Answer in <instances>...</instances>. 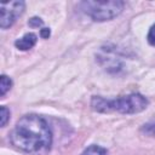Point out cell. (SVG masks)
Returning a JSON list of instances; mask_svg holds the SVG:
<instances>
[{
	"mask_svg": "<svg viewBox=\"0 0 155 155\" xmlns=\"http://www.w3.org/2000/svg\"><path fill=\"white\" fill-rule=\"evenodd\" d=\"M15 147L27 153H45L52 143V134L47 122L39 115L28 114L18 120L11 132Z\"/></svg>",
	"mask_w": 155,
	"mask_h": 155,
	"instance_id": "cell-1",
	"label": "cell"
},
{
	"mask_svg": "<svg viewBox=\"0 0 155 155\" xmlns=\"http://www.w3.org/2000/svg\"><path fill=\"white\" fill-rule=\"evenodd\" d=\"M91 105L96 111L99 113L119 111L122 114H134L147 108L148 99L139 93H132L113 101H108L102 97H93Z\"/></svg>",
	"mask_w": 155,
	"mask_h": 155,
	"instance_id": "cell-2",
	"label": "cell"
},
{
	"mask_svg": "<svg viewBox=\"0 0 155 155\" xmlns=\"http://www.w3.org/2000/svg\"><path fill=\"white\" fill-rule=\"evenodd\" d=\"M81 155H108V151H107V149H104L102 147L91 145L87 149H85Z\"/></svg>",
	"mask_w": 155,
	"mask_h": 155,
	"instance_id": "cell-6",
	"label": "cell"
},
{
	"mask_svg": "<svg viewBox=\"0 0 155 155\" xmlns=\"http://www.w3.org/2000/svg\"><path fill=\"white\" fill-rule=\"evenodd\" d=\"M8 116H10V111L6 107H1V120H0V126L4 127L8 120Z\"/></svg>",
	"mask_w": 155,
	"mask_h": 155,
	"instance_id": "cell-9",
	"label": "cell"
},
{
	"mask_svg": "<svg viewBox=\"0 0 155 155\" xmlns=\"http://www.w3.org/2000/svg\"><path fill=\"white\" fill-rule=\"evenodd\" d=\"M29 24H30L31 27H39V25L42 24V22L40 21V18H31L30 22H29Z\"/></svg>",
	"mask_w": 155,
	"mask_h": 155,
	"instance_id": "cell-11",
	"label": "cell"
},
{
	"mask_svg": "<svg viewBox=\"0 0 155 155\" xmlns=\"http://www.w3.org/2000/svg\"><path fill=\"white\" fill-rule=\"evenodd\" d=\"M148 42L151 46H155V24L150 28V30L148 33Z\"/></svg>",
	"mask_w": 155,
	"mask_h": 155,
	"instance_id": "cell-10",
	"label": "cell"
},
{
	"mask_svg": "<svg viewBox=\"0 0 155 155\" xmlns=\"http://www.w3.org/2000/svg\"><path fill=\"white\" fill-rule=\"evenodd\" d=\"M11 86H12L11 79L7 78L6 75H1V78H0V94H1V97L5 96V93L11 88Z\"/></svg>",
	"mask_w": 155,
	"mask_h": 155,
	"instance_id": "cell-7",
	"label": "cell"
},
{
	"mask_svg": "<svg viewBox=\"0 0 155 155\" xmlns=\"http://www.w3.org/2000/svg\"><path fill=\"white\" fill-rule=\"evenodd\" d=\"M36 40H38V39H36V35H35V34L28 33V34H25L23 38L16 40L15 45H16L17 48H19V50H22V51H27V50L31 48V47L36 44Z\"/></svg>",
	"mask_w": 155,
	"mask_h": 155,
	"instance_id": "cell-5",
	"label": "cell"
},
{
	"mask_svg": "<svg viewBox=\"0 0 155 155\" xmlns=\"http://www.w3.org/2000/svg\"><path fill=\"white\" fill-rule=\"evenodd\" d=\"M142 131L145 132L147 134L151 136V137H155V122H149V124L144 125Z\"/></svg>",
	"mask_w": 155,
	"mask_h": 155,
	"instance_id": "cell-8",
	"label": "cell"
},
{
	"mask_svg": "<svg viewBox=\"0 0 155 155\" xmlns=\"http://www.w3.org/2000/svg\"><path fill=\"white\" fill-rule=\"evenodd\" d=\"M50 35V30L48 29H41V36L42 38H48Z\"/></svg>",
	"mask_w": 155,
	"mask_h": 155,
	"instance_id": "cell-12",
	"label": "cell"
},
{
	"mask_svg": "<svg viewBox=\"0 0 155 155\" xmlns=\"http://www.w3.org/2000/svg\"><path fill=\"white\" fill-rule=\"evenodd\" d=\"M24 10V2L23 1H8V2H1L0 5V27L2 29H6L11 27L15 21L23 13Z\"/></svg>",
	"mask_w": 155,
	"mask_h": 155,
	"instance_id": "cell-4",
	"label": "cell"
},
{
	"mask_svg": "<svg viewBox=\"0 0 155 155\" xmlns=\"http://www.w3.org/2000/svg\"><path fill=\"white\" fill-rule=\"evenodd\" d=\"M84 11L98 22L111 19L119 16L124 8L122 1H86L82 2Z\"/></svg>",
	"mask_w": 155,
	"mask_h": 155,
	"instance_id": "cell-3",
	"label": "cell"
}]
</instances>
